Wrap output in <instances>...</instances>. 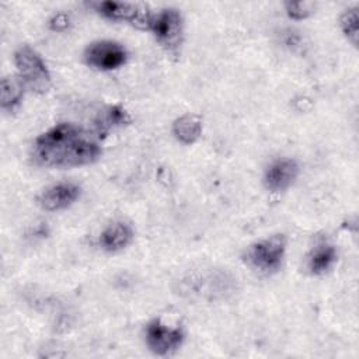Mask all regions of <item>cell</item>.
<instances>
[{"label": "cell", "mask_w": 359, "mask_h": 359, "mask_svg": "<svg viewBox=\"0 0 359 359\" xmlns=\"http://www.w3.org/2000/svg\"><path fill=\"white\" fill-rule=\"evenodd\" d=\"M69 25V18L66 14L60 13V14H56L52 20H50V28L55 29V31H63L66 29Z\"/></svg>", "instance_id": "obj_17"}, {"label": "cell", "mask_w": 359, "mask_h": 359, "mask_svg": "<svg viewBox=\"0 0 359 359\" xmlns=\"http://www.w3.org/2000/svg\"><path fill=\"white\" fill-rule=\"evenodd\" d=\"M24 88H25V84L20 77H15V76L3 77L0 84L1 107L4 109H13L15 105H18L24 95Z\"/></svg>", "instance_id": "obj_13"}, {"label": "cell", "mask_w": 359, "mask_h": 359, "mask_svg": "<svg viewBox=\"0 0 359 359\" xmlns=\"http://www.w3.org/2000/svg\"><path fill=\"white\" fill-rule=\"evenodd\" d=\"M95 10L109 20L125 21L140 29H149L153 18V13L143 3L107 0L97 3Z\"/></svg>", "instance_id": "obj_5"}, {"label": "cell", "mask_w": 359, "mask_h": 359, "mask_svg": "<svg viewBox=\"0 0 359 359\" xmlns=\"http://www.w3.org/2000/svg\"><path fill=\"white\" fill-rule=\"evenodd\" d=\"M130 121L128 112L125 109H122L121 107L118 105H111L108 107L105 111L101 112L98 121H97V128L100 132L102 130H108L114 126H121V125H125Z\"/></svg>", "instance_id": "obj_14"}, {"label": "cell", "mask_w": 359, "mask_h": 359, "mask_svg": "<svg viewBox=\"0 0 359 359\" xmlns=\"http://www.w3.org/2000/svg\"><path fill=\"white\" fill-rule=\"evenodd\" d=\"M358 7H352L344 11V14L341 15L339 24H341V29L345 34V36L348 38V41L356 46L358 43Z\"/></svg>", "instance_id": "obj_15"}, {"label": "cell", "mask_w": 359, "mask_h": 359, "mask_svg": "<svg viewBox=\"0 0 359 359\" xmlns=\"http://www.w3.org/2000/svg\"><path fill=\"white\" fill-rule=\"evenodd\" d=\"M184 332L178 327H168L160 320H153L146 327V342L156 355H167L181 346Z\"/></svg>", "instance_id": "obj_7"}, {"label": "cell", "mask_w": 359, "mask_h": 359, "mask_svg": "<svg viewBox=\"0 0 359 359\" xmlns=\"http://www.w3.org/2000/svg\"><path fill=\"white\" fill-rule=\"evenodd\" d=\"M337 261V250L332 244H317L307 257V268L313 275H321L327 272Z\"/></svg>", "instance_id": "obj_11"}, {"label": "cell", "mask_w": 359, "mask_h": 359, "mask_svg": "<svg viewBox=\"0 0 359 359\" xmlns=\"http://www.w3.org/2000/svg\"><path fill=\"white\" fill-rule=\"evenodd\" d=\"M100 156L98 142L74 123H57L34 142V158L45 167H80L97 161Z\"/></svg>", "instance_id": "obj_1"}, {"label": "cell", "mask_w": 359, "mask_h": 359, "mask_svg": "<svg viewBox=\"0 0 359 359\" xmlns=\"http://www.w3.org/2000/svg\"><path fill=\"white\" fill-rule=\"evenodd\" d=\"M125 48L115 41H97L87 46L84 59L88 66L98 70H114L126 62Z\"/></svg>", "instance_id": "obj_6"}, {"label": "cell", "mask_w": 359, "mask_h": 359, "mask_svg": "<svg viewBox=\"0 0 359 359\" xmlns=\"http://www.w3.org/2000/svg\"><path fill=\"white\" fill-rule=\"evenodd\" d=\"M286 251V238L283 234H275L251 244L244 254L245 262L261 273L276 272L283 261Z\"/></svg>", "instance_id": "obj_3"}, {"label": "cell", "mask_w": 359, "mask_h": 359, "mask_svg": "<svg viewBox=\"0 0 359 359\" xmlns=\"http://www.w3.org/2000/svg\"><path fill=\"white\" fill-rule=\"evenodd\" d=\"M80 195V187L73 182H59L43 189L38 198V205L48 212L60 210L70 206Z\"/></svg>", "instance_id": "obj_9"}, {"label": "cell", "mask_w": 359, "mask_h": 359, "mask_svg": "<svg viewBox=\"0 0 359 359\" xmlns=\"http://www.w3.org/2000/svg\"><path fill=\"white\" fill-rule=\"evenodd\" d=\"M158 43L170 53H177L184 36V21L175 8H163L153 14L149 28Z\"/></svg>", "instance_id": "obj_4"}, {"label": "cell", "mask_w": 359, "mask_h": 359, "mask_svg": "<svg viewBox=\"0 0 359 359\" xmlns=\"http://www.w3.org/2000/svg\"><path fill=\"white\" fill-rule=\"evenodd\" d=\"M314 4L310 1H286V14L293 20H303L313 13Z\"/></svg>", "instance_id": "obj_16"}, {"label": "cell", "mask_w": 359, "mask_h": 359, "mask_svg": "<svg viewBox=\"0 0 359 359\" xmlns=\"http://www.w3.org/2000/svg\"><path fill=\"white\" fill-rule=\"evenodd\" d=\"M133 238V230L130 224L125 222H114L109 226H107L100 237L98 244L102 250L114 252L125 248Z\"/></svg>", "instance_id": "obj_10"}, {"label": "cell", "mask_w": 359, "mask_h": 359, "mask_svg": "<svg viewBox=\"0 0 359 359\" xmlns=\"http://www.w3.org/2000/svg\"><path fill=\"white\" fill-rule=\"evenodd\" d=\"M202 132V121L198 115L185 114L177 118L172 123V133L178 142L184 144L194 143Z\"/></svg>", "instance_id": "obj_12"}, {"label": "cell", "mask_w": 359, "mask_h": 359, "mask_svg": "<svg viewBox=\"0 0 359 359\" xmlns=\"http://www.w3.org/2000/svg\"><path fill=\"white\" fill-rule=\"evenodd\" d=\"M299 174V165L293 158H279L268 165L264 174V184L271 192L287 189Z\"/></svg>", "instance_id": "obj_8"}, {"label": "cell", "mask_w": 359, "mask_h": 359, "mask_svg": "<svg viewBox=\"0 0 359 359\" xmlns=\"http://www.w3.org/2000/svg\"><path fill=\"white\" fill-rule=\"evenodd\" d=\"M18 77L29 90L43 94L50 88V73L41 55L28 45L20 46L14 53Z\"/></svg>", "instance_id": "obj_2"}]
</instances>
